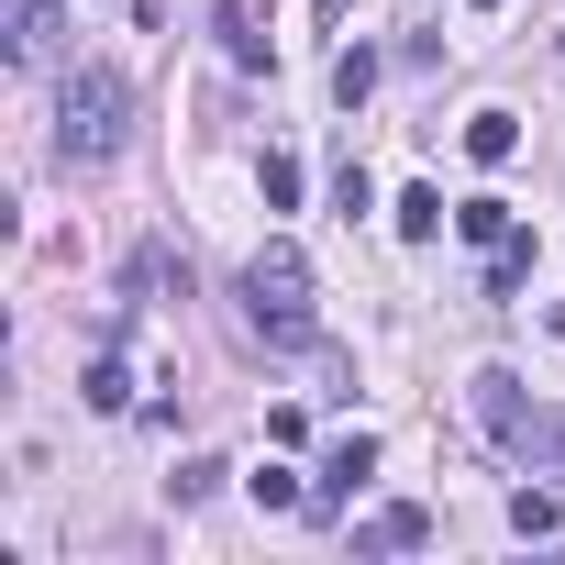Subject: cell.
Wrapping results in <instances>:
<instances>
[{
	"mask_svg": "<svg viewBox=\"0 0 565 565\" xmlns=\"http://www.w3.org/2000/svg\"><path fill=\"white\" fill-rule=\"evenodd\" d=\"M244 333L277 344V355H311L322 344V322H311V255L289 233L255 244V266H244Z\"/></svg>",
	"mask_w": 565,
	"mask_h": 565,
	"instance_id": "obj_1",
	"label": "cell"
},
{
	"mask_svg": "<svg viewBox=\"0 0 565 565\" xmlns=\"http://www.w3.org/2000/svg\"><path fill=\"white\" fill-rule=\"evenodd\" d=\"M134 145V78L122 67H67L56 78V156L67 167H111Z\"/></svg>",
	"mask_w": 565,
	"mask_h": 565,
	"instance_id": "obj_2",
	"label": "cell"
},
{
	"mask_svg": "<svg viewBox=\"0 0 565 565\" xmlns=\"http://www.w3.org/2000/svg\"><path fill=\"white\" fill-rule=\"evenodd\" d=\"M466 399H477V433H488L499 455H521V466H554V444H565V411H543V399H532L510 366H477V388H466Z\"/></svg>",
	"mask_w": 565,
	"mask_h": 565,
	"instance_id": "obj_3",
	"label": "cell"
},
{
	"mask_svg": "<svg viewBox=\"0 0 565 565\" xmlns=\"http://www.w3.org/2000/svg\"><path fill=\"white\" fill-rule=\"evenodd\" d=\"M366 477H377V444H366V433H344V444L322 455V488H311V521H333V510H344V499H355Z\"/></svg>",
	"mask_w": 565,
	"mask_h": 565,
	"instance_id": "obj_4",
	"label": "cell"
},
{
	"mask_svg": "<svg viewBox=\"0 0 565 565\" xmlns=\"http://www.w3.org/2000/svg\"><path fill=\"white\" fill-rule=\"evenodd\" d=\"M211 45L255 78V67H277V45H266V0H233V12H211Z\"/></svg>",
	"mask_w": 565,
	"mask_h": 565,
	"instance_id": "obj_5",
	"label": "cell"
},
{
	"mask_svg": "<svg viewBox=\"0 0 565 565\" xmlns=\"http://www.w3.org/2000/svg\"><path fill=\"white\" fill-rule=\"evenodd\" d=\"M56 45H67L56 0H12V67H56Z\"/></svg>",
	"mask_w": 565,
	"mask_h": 565,
	"instance_id": "obj_6",
	"label": "cell"
},
{
	"mask_svg": "<svg viewBox=\"0 0 565 565\" xmlns=\"http://www.w3.org/2000/svg\"><path fill=\"white\" fill-rule=\"evenodd\" d=\"M355 543H366V554H422V543H433V510H422V499H388V510H366Z\"/></svg>",
	"mask_w": 565,
	"mask_h": 565,
	"instance_id": "obj_7",
	"label": "cell"
},
{
	"mask_svg": "<svg viewBox=\"0 0 565 565\" xmlns=\"http://www.w3.org/2000/svg\"><path fill=\"white\" fill-rule=\"evenodd\" d=\"M455 233H466L477 255H499V244H510L521 222H510V200H488V189H477V200H455Z\"/></svg>",
	"mask_w": 565,
	"mask_h": 565,
	"instance_id": "obj_8",
	"label": "cell"
},
{
	"mask_svg": "<svg viewBox=\"0 0 565 565\" xmlns=\"http://www.w3.org/2000/svg\"><path fill=\"white\" fill-rule=\"evenodd\" d=\"M78 399H89V411H111V422L134 411V366H122V344H100V355H89V388H78Z\"/></svg>",
	"mask_w": 565,
	"mask_h": 565,
	"instance_id": "obj_9",
	"label": "cell"
},
{
	"mask_svg": "<svg viewBox=\"0 0 565 565\" xmlns=\"http://www.w3.org/2000/svg\"><path fill=\"white\" fill-rule=\"evenodd\" d=\"M466 156H477V167H510V156H521V122H510V111H477V122H466Z\"/></svg>",
	"mask_w": 565,
	"mask_h": 565,
	"instance_id": "obj_10",
	"label": "cell"
},
{
	"mask_svg": "<svg viewBox=\"0 0 565 565\" xmlns=\"http://www.w3.org/2000/svg\"><path fill=\"white\" fill-rule=\"evenodd\" d=\"M388 222H399L411 244H433V233H444V189H399V211H388Z\"/></svg>",
	"mask_w": 565,
	"mask_h": 565,
	"instance_id": "obj_11",
	"label": "cell"
},
{
	"mask_svg": "<svg viewBox=\"0 0 565 565\" xmlns=\"http://www.w3.org/2000/svg\"><path fill=\"white\" fill-rule=\"evenodd\" d=\"M366 89H377V56H366V45H344V56H333V100H344V111H355V100H366Z\"/></svg>",
	"mask_w": 565,
	"mask_h": 565,
	"instance_id": "obj_12",
	"label": "cell"
},
{
	"mask_svg": "<svg viewBox=\"0 0 565 565\" xmlns=\"http://www.w3.org/2000/svg\"><path fill=\"white\" fill-rule=\"evenodd\" d=\"M222 477H233V466H222V455H189V466H178V477H167V499H178V510H189V499H211V488H222Z\"/></svg>",
	"mask_w": 565,
	"mask_h": 565,
	"instance_id": "obj_13",
	"label": "cell"
},
{
	"mask_svg": "<svg viewBox=\"0 0 565 565\" xmlns=\"http://www.w3.org/2000/svg\"><path fill=\"white\" fill-rule=\"evenodd\" d=\"M554 521H565V510H554L543 488H521V499H510V532H521V543H554Z\"/></svg>",
	"mask_w": 565,
	"mask_h": 565,
	"instance_id": "obj_14",
	"label": "cell"
},
{
	"mask_svg": "<svg viewBox=\"0 0 565 565\" xmlns=\"http://www.w3.org/2000/svg\"><path fill=\"white\" fill-rule=\"evenodd\" d=\"M255 189H266V211H300V156H266Z\"/></svg>",
	"mask_w": 565,
	"mask_h": 565,
	"instance_id": "obj_15",
	"label": "cell"
},
{
	"mask_svg": "<svg viewBox=\"0 0 565 565\" xmlns=\"http://www.w3.org/2000/svg\"><path fill=\"white\" fill-rule=\"evenodd\" d=\"M244 488H255V510H311V488H300L289 466H266V477H244Z\"/></svg>",
	"mask_w": 565,
	"mask_h": 565,
	"instance_id": "obj_16",
	"label": "cell"
},
{
	"mask_svg": "<svg viewBox=\"0 0 565 565\" xmlns=\"http://www.w3.org/2000/svg\"><path fill=\"white\" fill-rule=\"evenodd\" d=\"M477 12H499V0H477Z\"/></svg>",
	"mask_w": 565,
	"mask_h": 565,
	"instance_id": "obj_17",
	"label": "cell"
},
{
	"mask_svg": "<svg viewBox=\"0 0 565 565\" xmlns=\"http://www.w3.org/2000/svg\"><path fill=\"white\" fill-rule=\"evenodd\" d=\"M554 466H565V444H554Z\"/></svg>",
	"mask_w": 565,
	"mask_h": 565,
	"instance_id": "obj_18",
	"label": "cell"
}]
</instances>
